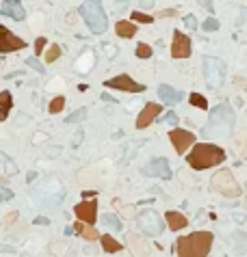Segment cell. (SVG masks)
<instances>
[{
    "label": "cell",
    "instance_id": "1",
    "mask_svg": "<svg viewBox=\"0 0 247 257\" xmlns=\"http://www.w3.org/2000/svg\"><path fill=\"white\" fill-rule=\"evenodd\" d=\"M234 121H236V117H234L232 106L224 102L210 110L208 123L202 130V134L206 138H230L234 130Z\"/></svg>",
    "mask_w": 247,
    "mask_h": 257
},
{
    "label": "cell",
    "instance_id": "2",
    "mask_svg": "<svg viewBox=\"0 0 247 257\" xmlns=\"http://www.w3.org/2000/svg\"><path fill=\"white\" fill-rule=\"evenodd\" d=\"M186 162L195 171L212 169V167H219L221 162H226V151L214 143H198L186 154Z\"/></svg>",
    "mask_w": 247,
    "mask_h": 257
},
{
    "label": "cell",
    "instance_id": "3",
    "mask_svg": "<svg viewBox=\"0 0 247 257\" xmlns=\"http://www.w3.org/2000/svg\"><path fill=\"white\" fill-rule=\"evenodd\" d=\"M214 236L210 232H193L188 236H182L176 242V253L180 257H206L212 249Z\"/></svg>",
    "mask_w": 247,
    "mask_h": 257
},
{
    "label": "cell",
    "instance_id": "4",
    "mask_svg": "<svg viewBox=\"0 0 247 257\" xmlns=\"http://www.w3.org/2000/svg\"><path fill=\"white\" fill-rule=\"evenodd\" d=\"M78 13L82 15L84 24L89 26V30L94 32V35H102V32H106L108 17H106V13H104V9H102V0H87V2L80 4Z\"/></svg>",
    "mask_w": 247,
    "mask_h": 257
},
{
    "label": "cell",
    "instance_id": "5",
    "mask_svg": "<svg viewBox=\"0 0 247 257\" xmlns=\"http://www.w3.org/2000/svg\"><path fill=\"white\" fill-rule=\"evenodd\" d=\"M202 69H204V80L210 89H219L226 82V63L217 56H204L202 61Z\"/></svg>",
    "mask_w": 247,
    "mask_h": 257
},
{
    "label": "cell",
    "instance_id": "6",
    "mask_svg": "<svg viewBox=\"0 0 247 257\" xmlns=\"http://www.w3.org/2000/svg\"><path fill=\"white\" fill-rule=\"evenodd\" d=\"M212 190L224 197H238L240 195V186L236 184V180H234V175L230 173L228 169H219L217 173L212 175Z\"/></svg>",
    "mask_w": 247,
    "mask_h": 257
},
{
    "label": "cell",
    "instance_id": "7",
    "mask_svg": "<svg viewBox=\"0 0 247 257\" xmlns=\"http://www.w3.org/2000/svg\"><path fill=\"white\" fill-rule=\"evenodd\" d=\"M136 227H139L141 234L154 238V236H160L165 232V221H162L154 210H146V212H141L139 219H136Z\"/></svg>",
    "mask_w": 247,
    "mask_h": 257
},
{
    "label": "cell",
    "instance_id": "8",
    "mask_svg": "<svg viewBox=\"0 0 247 257\" xmlns=\"http://www.w3.org/2000/svg\"><path fill=\"white\" fill-rule=\"evenodd\" d=\"M26 48V41L20 39L18 35L6 28V26L0 24V54H9V52H20Z\"/></svg>",
    "mask_w": 247,
    "mask_h": 257
},
{
    "label": "cell",
    "instance_id": "9",
    "mask_svg": "<svg viewBox=\"0 0 247 257\" xmlns=\"http://www.w3.org/2000/svg\"><path fill=\"white\" fill-rule=\"evenodd\" d=\"M104 87L108 89H117V91H128V93H143L146 87L141 82H136L134 78H130L128 74H122V76H115L110 80L104 82Z\"/></svg>",
    "mask_w": 247,
    "mask_h": 257
},
{
    "label": "cell",
    "instance_id": "10",
    "mask_svg": "<svg viewBox=\"0 0 247 257\" xmlns=\"http://www.w3.org/2000/svg\"><path fill=\"white\" fill-rule=\"evenodd\" d=\"M169 141L174 143V149L178 151L180 156H184L186 149L195 145V134L188 132V130H182V128H174L172 132H169Z\"/></svg>",
    "mask_w": 247,
    "mask_h": 257
},
{
    "label": "cell",
    "instance_id": "11",
    "mask_svg": "<svg viewBox=\"0 0 247 257\" xmlns=\"http://www.w3.org/2000/svg\"><path fill=\"white\" fill-rule=\"evenodd\" d=\"M143 173L150 177H160V180H172V164L165 158H152L146 167H143Z\"/></svg>",
    "mask_w": 247,
    "mask_h": 257
},
{
    "label": "cell",
    "instance_id": "12",
    "mask_svg": "<svg viewBox=\"0 0 247 257\" xmlns=\"http://www.w3.org/2000/svg\"><path fill=\"white\" fill-rule=\"evenodd\" d=\"M191 39H188L184 32H180V30H176L174 32V43H172V56L174 58H188L191 56Z\"/></svg>",
    "mask_w": 247,
    "mask_h": 257
},
{
    "label": "cell",
    "instance_id": "13",
    "mask_svg": "<svg viewBox=\"0 0 247 257\" xmlns=\"http://www.w3.org/2000/svg\"><path fill=\"white\" fill-rule=\"evenodd\" d=\"M74 214L78 216L80 221H84V223H94L98 221V201L91 197V199H87V201H80L78 206L74 208Z\"/></svg>",
    "mask_w": 247,
    "mask_h": 257
},
{
    "label": "cell",
    "instance_id": "14",
    "mask_svg": "<svg viewBox=\"0 0 247 257\" xmlns=\"http://www.w3.org/2000/svg\"><path fill=\"white\" fill-rule=\"evenodd\" d=\"M162 113V106L160 104H156V102H150L146 104V108L141 110V115L136 117V128L143 130V128H148V126H152V121L158 119V115Z\"/></svg>",
    "mask_w": 247,
    "mask_h": 257
},
{
    "label": "cell",
    "instance_id": "15",
    "mask_svg": "<svg viewBox=\"0 0 247 257\" xmlns=\"http://www.w3.org/2000/svg\"><path fill=\"white\" fill-rule=\"evenodd\" d=\"M2 15H6L9 19H16V22H22V19L26 17L22 0H4L2 2Z\"/></svg>",
    "mask_w": 247,
    "mask_h": 257
},
{
    "label": "cell",
    "instance_id": "16",
    "mask_svg": "<svg viewBox=\"0 0 247 257\" xmlns=\"http://www.w3.org/2000/svg\"><path fill=\"white\" fill-rule=\"evenodd\" d=\"M165 221L172 232H180V229H184L188 225V219L182 212H178V210H169V212L165 214Z\"/></svg>",
    "mask_w": 247,
    "mask_h": 257
},
{
    "label": "cell",
    "instance_id": "17",
    "mask_svg": "<svg viewBox=\"0 0 247 257\" xmlns=\"http://www.w3.org/2000/svg\"><path fill=\"white\" fill-rule=\"evenodd\" d=\"M158 97L165 104H180L182 97H184V93L178 91V89H174V87H169V84H160L158 87Z\"/></svg>",
    "mask_w": 247,
    "mask_h": 257
},
{
    "label": "cell",
    "instance_id": "18",
    "mask_svg": "<svg viewBox=\"0 0 247 257\" xmlns=\"http://www.w3.org/2000/svg\"><path fill=\"white\" fill-rule=\"evenodd\" d=\"M74 227H76V234H80L84 240H98V238H100V232L91 227V223H84V221L78 219Z\"/></svg>",
    "mask_w": 247,
    "mask_h": 257
},
{
    "label": "cell",
    "instance_id": "19",
    "mask_svg": "<svg viewBox=\"0 0 247 257\" xmlns=\"http://www.w3.org/2000/svg\"><path fill=\"white\" fill-rule=\"evenodd\" d=\"M115 32H117L120 37H124V39H130V37H134L136 32H139V28H136L134 19H132V22H126V19H122V22H117Z\"/></svg>",
    "mask_w": 247,
    "mask_h": 257
},
{
    "label": "cell",
    "instance_id": "20",
    "mask_svg": "<svg viewBox=\"0 0 247 257\" xmlns=\"http://www.w3.org/2000/svg\"><path fill=\"white\" fill-rule=\"evenodd\" d=\"M13 108V95L11 91H2L0 93V121H6V117H9Z\"/></svg>",
    "mask_w": 247,
    "mask_h": 257
},
{
    "label": "cell",
    "instance_id": "21",
    "mask_svg": "<svg viewBox=\"0 0 247 257\" xmlns=\"http://www.w3.org/2000/svg\"><path fill=\"white\" fill-rule=\"evenodd\" d=\"M94 61H96V54L91 50L84 52V56H78L76 61V71H82V74H87V71H91V67H94Z\"/></svg>",
    "mask_w": 247,
    "mask_h": 257
},
{
    "label": "cell",
    "instance_id": "22",
    "mask_svg": "<svg viewBox=\"0 0 247 257\" xmlns=\"http://www.w3.org/2000/svg\"><path fill=\"white\" fill-rule=\"evenodd\" d=\"M100 242H102V249L104 253H117V251H124V245L122 242H117L113 236H100Z\"/></svg>",
    "mask_w": 247,
    "mask_h": 257
},
{
    "label": "cell",
    "instance_id": "23",
    "mask_svg": "<svg viewBox=\"0 0 247 257\" xmlns=\"http://www.w3.org/2000/svg\"><path fill=\"white\" fill-rule=\"evenodd\" d=\"M100 221H102V225H106V227H110V229H115V232H122V229H124V223L117 219L115 214H104Z\"/></svg>",
    "mask_w": 247,
    "mask_h": 257
},
{
    "label": "cell",
    "instance_id": "24",
    "mask_svg": "<svg viewBox=\"0 0 247 257\" xmlns=\"http://www.w3.org/2000/svg\"><path fill=\"white\" fill-rule=\"evenodd\" d=\"M188 102H191V106L200 108V110H208V100L202 93H191L188 95Z\"/></svg>",
    "mask_w": 247,
    "mask_h": 257
},
{
    "label": "cell",
    "instance_id": "25",
    "mask_svg": "<svg viewBox=\"0 0 247 257\" xmlns=\"http://www.w3.org/2000/svg\"><path fill=\"white\" fill-rule=\"evenodd\" d=\"M61 54H63V50H61V45H56V43H52L50 48H48V52H46V63H54V61H58L61 58Z\"/></svg>",
    "mask_w": 247,
    "mask_h": 257
},
{
    "label": "cell",
    "instance_id": "26",
    "mask_svg": "<svg viewBox=\"0 0 247 257\" xmlns=\"http://www.w3.org/2000/svg\"><path fill=\"white\" fill-rule=\"evenodd\" d=\"M84 119H87V108H78L70 117H65V123H78V121H84Z\"/></svg>",
    "mask_w": 247,
    "mask_h": 257
},
{
    "label": "cell",
    "instance_id": "27",
    "mask_svg": "<svg viewBox=\"0 0 247 257\" xmlns=\"http://www.w3.org/2000/svg\"><path fill=\"white\" fill-rule=\"evenodd\" d=\"M63 108H65V97H61V95L54 97V100L50 102V106H48V110H50L52 115H58Z\"/></svg>",
    "mask_w": 247,
    "mask_h": 257
},
{
    "label": "cell",
    "instance_id": "28",
    "mask_svg": "<svg viewBox=\"0 0 247 257\" xmlns=\"http://www.w3.org/2000/svg\"><path fill=\"white\" fill-rule=\"evenodd\" d=\"M132 19H134V22H139V24H152V22H154L152 15H148V13H141V11H132Z\"/></svg>",
    "mask_w": 247,
    "mask_h": 257
},
{
    "label": "cell",
    "instance_id": "29",
    "mask_svg": "<svg viewBox=\"0 0 247 257\" xmlns=\"http://www.w3.org/2000/svg\"><path fill=\"white\" fill-rule=\"evenodd\" d=\"M136 56H139V58H150V56H152V45L139 43V45H136Z\"/></svg>",
    "mask_w": 247,
    "mask_h": 257
},
{
    "label": "cell",
    "instance_id": "30",
    "mask_svg": "<svg viewBox=\"0 0 247 257\" xmlns=\"http://www.w3.org/2000/svg\"><path fill=\"white\" fill-rule=\"evenodd\" d=\"M202 28H204L206 32H214V30H219V22L214 17H208L204 24H202Z\"/></svg>",
    "mask_w": 247,
    "mask_h": 257
},
{
    "label": "cell",
    "instance_id": "31",
    "mask_svg": "<svg viewBox=\"0 0 247 257\" xmlns=\"http://www.w3.org/2000/svg\"><path fill=\"white\" fill-rule=\"evenodd\" d=\"M46 45H48V39H46V37H37L35 39V54H44Z\"/></svg>",
    "mask_w": 247,
    "mask_h": 257
},
{
    "label": "cell",
    "instance_id": "32",
    "mask_svg": "<svg viewBox=\"0 0 247 257\" xmlns=\"http://www.w3.org/2000/svg\"><path fill=\"white\" fill-rule=\"evenodd\" d=\"M11 199H13V190L6 188V186H0V203L11 201Z\"/></svg>",
    "mask_w": 247,
    "mask_h": 257
},
{
    "label": "cell",
    "instance_id": "33",
    "mask_svg": "<svg viewBox=\"0 0 247 257\" xmlns=\"http://www.w3.org/2000/svg\"><path fill=\"white\" fill-rule=\"evenodd\" d=\"M158 121L160 123H169V126H176V123H178V115H176V113H167L165 117H158Z\"/></svg>",
    "mask_w": 247,
    "mask_h": 257
},
{
    "label": "cell",
    "instance_id": "34",
    "mask_svg": "<svg viewBox=\"0 0 247 257\" xmlns=\"http://www.w3.org/2000/svg\"><path fill=\"white\" fill-rule=\"evenodd\" d=\"M184 26H186L188 30H198V26H200L198 17H195V15H186V17H184Z\"/></svg>",
    "mask_w": 247,
    "mask_h": 257
},
{
    "label": "cell",
    "instance_id": "35",
    "mask_svg": "<svg viewBox=\"0 0 247 257\" xmlns=\"http://www.w3.org/2000/svg\"><path fill=\"white\" fill-rule=\"evenodd\" d=\"M0 160H2V162L6 164V171H9V173H18V167H16V162H13V160H9V158H6L4 154H0Z\"/></svg>",
    "mask_w": 247,
    "mask_h": 257
},
{
    "label": "cell",
    "instance_id": "36",
    "mask_svg": "<svg viewBox=\"0 0 247 257\" xmlns=\"http://www.w3.org/2000/svg\"><path fill=\"white\" fill-rule=\"evenodd\" d=\"M26 63H28V65H30V67L35 69V71H39V74H44V71H46V67H44V65L37 61V58H28V61H26Z\"/></svg>",
    "mask_w": 247,
    "mask_h": 257
},
{
    "label": "cell",
    "instance_id": "37",
    "mask_svg": "<svg viewBox=\"0 0 247 257\" xmlns=\"http://www.w3.org/2000/svg\"><path fill=\"white\" fill-rule=\"evenodd\" d=\"M158 15L160 17H176V15H178V11H176V9H165V11H160Z\"/></svg>",
    "mask_w": 247,
    "mask_h": 257
},
{
    "label": "cell",
    "instance_id": "38",
    "mask_svg": "<svg viewBox=\"0 0 247 257\" xmlns=\"http://www.w3.org/2000/svg\"><path fill=\"white\" fill-rule=\"evenodd\" d=\"M198 2H200V6H204L206 11L212 13V0H198Z\"/></svg>",
    "mask_w": 247,
    "mask_h": 257
},
{
    "label": "cell",
    "instance_id": "39",
    "mask_svg": "<svg viewBox=\"0 0 247 257\" xmlns=\"http://www.w3.org/2000/svg\"><path fill=\"white\" fill-rule=\"evenodd\" d=\"M139 2H141L143 9H152V6L156 4V0H139Z\"/></svg>",
    "mask_w": 247,
    "mask_h": 257
},
{
    "label": "cell",
    "instance_id": "40",
    "mask_svg": "<svg viewBox=\"0 0 247 257\" xmlns=\"http://www.w3.org/2000/svg\"><path fill=\"white\" fill-rule=\"evenodd\" d=\"M35 180H37V173H35V171H30V173L26 175V182L30 184V182H35Z\"/></svg>",
    "mask_w": 247,
    "mask_h": 257
},
{
    "label": "cell",
    "instance_id": "41",
    "mask_svg": "<svg viewBox=\"0 0 247 257\" xmlns=\"http://www.w3.org/2000/svg\"><path fill=\"white\" fill-rule=\"evenodd\" d=\"M35 223H37V225H48L50 219H44V216H39V219H35Z\"/></svg>",
    "mask_w": 247,
    "mask_h": 257
},
{
    "label": "cell",
    "instance_id": "42",
    "mask_svg": "<svg viewBox=\"0 0 247 257\" xmlns=\"http://www.w3.org/2000/svg\"><path fill=\"white\" fill-rule=\"evenodd\" d=\"M16 219H18V212H11L9 216H6V223H13Z\"/></svg>",
    "mask_w": 247,
    "mask_h": 257
},
{
    "label": "cell",
    "instance_id": "43",
    "mask_svg": "<svg viewBox=\"0 0 247 257\" xmlns=\"http://www.w3.org/2000/svg\"><path fill=\"white\" fill-rule=\"evenodd\" d=\"M82 197H84V199H91V197H96V193H94V190H87V193H82Z\"/></svg>",
    "mask_w": 247,
    "mask_h": 257
},
{
    "label": "cell",
    "instance_id": "44",
    "mask_svg": "<svg viewBox=\"0 0 247 257\" xmlns=\"http://www.w3.org/2000/svg\"><path fill=\"white\" fill-rule=\"evenodd\" d=\"M102 100H106V102H115V97H110L108 93H102Z\"/></svg>",
    "mask_w": 247,
    "mask_h": 257
},
{
    "label": "cell",
    "instance_id": "45",
    "mask_svg": "<svg viewBox=\"0 0 247 257\" xmlns=\"http://www.w3.org/2000/svg\"><path fill=\"white\" fill-rule=\"evenodd\" d=\"M236 84H240V87H245V89H247V82L243 80V78H236Z\"/></svg>",
    "mask_w": 247,
    "mask_h": 257
},
{
    "label": "cell",
    "instance_id": "46",
    "mask_svg": "<svg viewBox=\"0 0 247 257\" xmlns=\"http://www.w3.org/2000/svg\"><path fill=\"white\" fill-rule=\"evenodd\" d=\"M0 184H4V177L2 175H0Z\"/></svg>",
    "mask_w": 247,
    "mask_h": 257
}]
</instances>
